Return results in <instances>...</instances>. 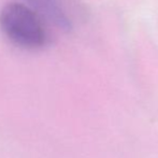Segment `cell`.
<instances>
[{
    "label": "cell",
    "mask_w": 158,
    "mask_h": 158,
    "mask_svg": "<svg viewBox=\"0 0 158 158\" xmlns=\"http://www.w3.org/2000/svg\"><path fill=\"white\" fill-rule=\"evenodd\" d=\"M0 29L11 43L23 50H42L51 41L48 23L21 1L3 6L0 11Z\"/></svg>",
    "instance_id": "cell-1"
},
{
    "label": "cell",
    "mask_w": 158,
    "mask_h": 158,
    "mask_svg": "<svg viewBox=\"0 0 158 158\" xmlns=\"http://www.w3.org/2000/svg\"><path fill=\"white\" fill-rule=\"evenodd\" d=\"M21 2L38 13L48 25L66 31L72 28L73 14L70 0H22Z\"/></svg>",
    "instance_id": "cell-2"
}]
</instances>
